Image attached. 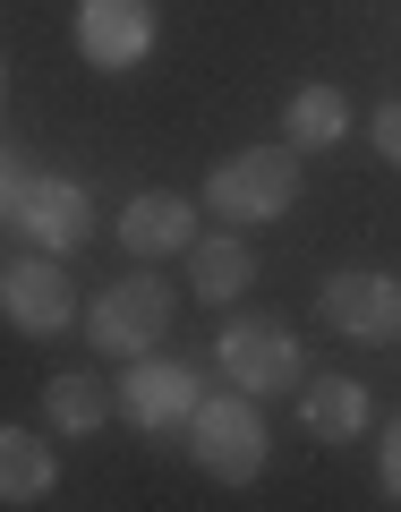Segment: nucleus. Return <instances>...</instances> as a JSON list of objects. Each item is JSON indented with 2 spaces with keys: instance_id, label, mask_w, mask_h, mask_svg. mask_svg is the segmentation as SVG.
<instances>
[{
  "instance_id": "f257e3e1",
  "label": "nucleus",
  "mask_w": 401,
  "mask_h": 512,
  "mask_svg": "<svg viewBox=\"0 0 401 512\" xmlns=\"http://www.w3.org/2000/svg\"><path fill=\"white\" fill-rule=\"evenodd\" d=\"M299 205V146H239L205 171V214L248 231V222H282Z\"/></svg>"
},
{
  "instance_id": "f03ea898",
  "label": "nucleus",
  "mask_w": 401,
  "mask_h": 512,
  "mask_svg": "<svg viewBox=\"0 0 401 512\" xmlns=\"http://www.w3.org/2000/svg\"><path fill=\"white\" fill-rule=\"evenodd\" d=\"M188 453H197V470L214 478V487H248V478H265V461H274V436H265V410H256V393H214V402H197V419H188Z\"/></svg>"
},
{
  "instance_id": "7ed1b4c3",
  "label": "nucleus",
  "mask_w": 401,
  "mask_h": 512,
  "mask_svg": "<svg viewBox=\"0 0 401 512\" xmlns=\"http://www.w3.org/2000/svg\"><path fill=\"white\" fill-rule=\"evenodd\" d=\"M171 282L163 274H120L111 291H94V308H86V342H94V359H146V350H163V333H171Z\"/></svg>"
},
{
  "instance_id": "20e7f679",
  "label": "nucleus",
  "mask_w": 401,
  "mask_h": 512,
  "mask_svg": "<svg viewBox=\"0 0 401 512\" xmlns=\"http://www.w3.org/2000/svg\"><path fill=\"white\" fill-rule=\"evenodd\" d=\"M214 367L239 393H256V402L308 384V350H299V333L282 325V316H231V325L214 333Z\"/></svg>"
},
{
  "instance_id": "39448f33",
  "label": "nucleus",
  "mask_w": 401,
  "mask_h": 512,
  "mask_svg": "<svg viewBox=\"0 0 401 512\" xmlns=\"http://www.w3.org/2000/svg\"><path fill=\"white\" fill-rule=\"evenodd\" d=\"M111 402H120V419L137 427V436H188V419H197V367L180 359H120V384H111Z\"/></svg>"
},
{
  "instance_id": "423d86ee",
  "label": "nucleus",
  "mask_w": 401,
  "mask_h": 512,
  "mask_svg": "<svg viewBox=\"0 0 401 512\" xmlns=\"http://www.w3.org/2000/svg\"><path fill=\"white\" fill-rule=\"evenodd\" d=\"M0 316L26 333V342H52V333L77 325V282H69V256H43L26 248L18 265H0Z\"/></svg>"
},
{
  "instance_id": "0eeeda50",
  "label": "nucleus",
  "mask_w": 401,
  "mask_h": 512,
  "mask_svg": "<svg viewBox=\"0 0 401 512\" xmlns=\"http://www.w3.org/2000/svg\"><path fill=\"white\" fill-rule=\"evenodd\" d=\"M9 231L43 256H77L94 239V197L86 180H60V171H26L18 205H9Z\"/></svg>"
},
{
  "instance_id": "6e6552de",
  "label": "nucleus",
  "mask_w": 401,
  "mask_h": 512,
  "mask_svg": "<svg viewBox=\"0 0 401 512\" xmlns=\"http://www.w3.org/2000/svg\"><path fill=\"white\" fill-rule=\"evenodd\" d=\"M154 35H163V18H154V0H77V60L103 77H128L154 60Z\"/></svg>"
},
{
  "instance_id": "1a4fd4ad",
  "label": "nucleus",
  "mask_w": 401,
  "mask_h": 512,
  "mask_svg": "<svg viewBox=\"0 0 401 512\" xmlns=\"http://www.w3.org/2000/svg\"><path fill=\"white\" fill-rule=\"evenodd\" d=\"M316 316L350 342H401V274H376V265H342L316 291Z\"/></svg>"
},
{
  "instance_id": "9d476101",
  "label": "nucleus",
  "mask_w": 401,
  "mask_h": 512,
  "mask_svg": "<svg viewBox=\"0 0 401 512\" xmlns=\"http://www.w3.org/2000/svg\"><path fill=\"white\" fill-rule=\"evenodd\" d=\"M120 248L137 256V265H154V256H188L197 248V205L180 197V188H146V197H128L120 205Z\"/></svg>"
},
{
  "instance_id": "9b49d317",
  "label": "nucleus",
  "mask_w": 401,
  "mask_h": 512,
  "mask_svg": "<svg viewBox=\"0 0 401 512\" xmlns=\"http://www.w3.org/2000/svg\"><path fill=\"white\" fill-rule=\"evenodd\" d=\"M367 410H376V402H367L359 376H308V384H299V427H308L316 444H333V453L367 436Z\"/></svg>"
},
{
  "instance_id": "f8f14e48",
  "label": "nucleus",
  "mask_w": 401,
  "mask_h": 512,
  "mask_svg": "<svg viewBox=\"0 0 401 512\" xmlns=\"http://www.w3.org/2000/svg\"><path fill=\"white\" fill-rule=\"evenodd\" d=\"M52 478H60V453H52L43 427H0V504H9V512L43 504Z\"/></svg>"
},
{
  "instance_id": "ddd939ff",
  "label": "nucleus",
  "mask_w": 401,
  "mask_h": 512,
  "mask_svg": "<svg viewBox=\"0 0 401 512\" xmlns=\"http://www.w3.org/2000/svg\"><path fill=\"white\" fill-rule=\"evenodd\" d=\"M248 282H256V256H248L239 231H205L197 248H188V291H197L205 308H231Z\"/></svg>"
},
{
  "instance_id": "4468645a",
  "label": "nucleus",
  "mask_w": 401,
  "mask_h": 512,
  "mask_svg": "<svg viewBox=\"0 0 401 512\" xmlns=\"http://www.w3.org/2000/svg\"><path fill=\"white\" fill-rule=\"evenodd\" d=\"M342 137H350V103H342V86H291V103H282V146L325 154V146H342Z\"/></svg>"
},
{
  "instance_id": "2eb2a0df",
  "label": "nucleus",
  "mask_w": 401,
  "mask_h": 512,
  "mask_svg": "<svg viewBox=\"0 0 401 512\" xmlns=\"http://www.w3.org/2000/svg\"><path fill=\"white\" fill-rule=\"evenodd\" d=\"M111 410H120V402H111L103 376H52V384H43V419H52L60 436H103Z\"/></svg>"
},
{
  "instance_id": "dca6fc26",
  "label": "nucleus",
  "mask_w": 401,
  "mask_h": 512,
  "mask_svg": "<svg viewBox=\"0 0 401 512\" xmlns=\"http://www.w3.org/2000/svg\"><path fill=\"white\" fill-rule=\"evenodd\" d=\"M367 137H376V154H384V163L401 171V94H393V103H376V120H367Z\"/></svg>"
},
{
  "instance_id": "f3484780",
  "label": "nucleus",
  "mask_w": 401,
  "mask_h": 512,
  "mask_svg": "<svg viewBox=\"0 0 401 512\" xmlns=\"http://www.w3.org/2000/svg\"><path fill=\"white\" fill-rule=\"evenodd\" d=\"M376 478H384V495L401 504V419L384 427V444H376Z\"/></svg>"
},
{
  "instance_id": "a211bd4d",
  "label": "nucleus",
  "mask_w": 401,
  "mask_h": 512,
  "mask_svg": "<svg viewBox=\"0 0 401 512\" xmlns=\"http://www.w3.org/2000/svg\"><path fill=\"white\" fill-rule=\"evenodd\" d=\"M18 188H26V163L0 146V222H9V205H18Z\"/></svg>"
},
{
  "instance_id": "6ab92c4d",
  "label": "nucleus",
  "mask_w": 401,
  "mask_h": 512,
  "mask_svg": "<svg viewBox=\"0 0 401 512\" xmlns=\"http://www.w3.org/2000/svg\"><path fill=\"white\" fill-rule=\"evenodd\" d=\"M0 111H9V60H0Z\"/></svg>"
}]
</instances>
